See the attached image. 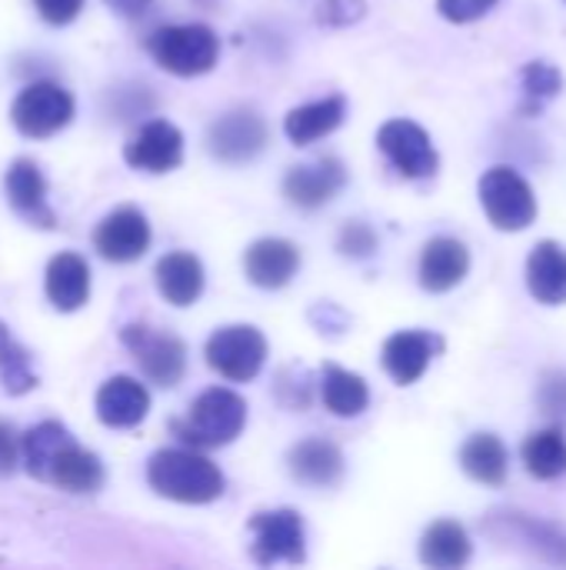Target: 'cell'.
<instances>
[{"instance_id":"4316f807","label":"cell","mask_w":566,"mask_h":570,"mask_svg":"<svg viewBox=\"0 0 566 570\" xmlns=\"http://www.w3.org/2000/svg\"><path fill=\"white\" fill-rule=\"evenodd\" d=\"M320 397L327 404V411L334 417H360L370 404V391H367V381L354 371H344L337 364H327L324 367V377H320Z\"/></svg>"},{"instance_id":"836d02e7","label":"cell","mask_w":566,"mask_h":570,"mask_svg":"<svg viewBox=\"0 0 566 570\" xmlns=\"http://www.w3.org/2000/svg\"><path fill=\"white\" fill-rule=\"evenodd\" d=\"M20 464H23V438L7 421H0V478H10Z\"/></svg>"},{"instance_id":"ac0fdd59","label":"cell","mask_w":566,"mask_h":570,"mask_svg":"<svg viewBox=\"0 0 566 570\" xmlns=\"http://www.w3.org/2000/svg\"><path fill=\"white\" fill-rule=\"evenodd\" d=\"M150 411V394L140 381L117 374L100 384L97 391V417L113 428V431H130L137 428Z\"/></svg>"},{"instance_id":"52a82bcc","label":"cell","mask_w":566,"mask_h":570,"mask_svg":"<svg viewBox=\"0 0 566 570\" xmlns=\"http://www.w3.org/2000/svg\"><path fill=\"white\" fill-rule=\"evenodd\" d=\"M203 354H207V364L220 377H227L234 384H247L264 371L267 337L250 324H230V327H220L210 334Z\"/></svg>"},{"instance_id":"83f0119b","label":"cell","mask_w":566,"mask_h":570,"mask_svg":"<svg viewBox=\"0 0 566 570\" xmlns=\"http://www.w3.org/2000/svg\"><path fill=\"white\" fill-rule=\"evenodd\" d=\"M524 468L530 471V478L537 481H557L566 474V438L560 428H547L537 431L524 441L520 448Z\"/></svg>"},{"instance_id":"d4e9b609","label":"cell","mask_w":566,"mask_h":570,"mask_svg":"<svg viewBox=\"0 0 566 570\" xmlns=\"http://www.w3.org/2000/svg\"><path fill=\"white\" fill-rule=\"evenodd\" d=\"M470 534L457 521H437L420 538V561L434 570L464 568L470 561Z\"/></svg>"},{"instance_id":"8992f818","label":"cell","mask_w":566,"mask_h":570,"mask_svg":"<svg viewBox=\"0 0 566 570\" xmlns=\"http://www.w3.org/2000/svg\"><path fill=\"white\" fill-rule=\"evenodd\" d=\"M73 94L67 87L53 80H37L17 94V100L10 104V120L23 137L43 140L73 120Z\"/></svg>"},{"instance_id":"e0dca14e","label":"cell","mask_w":566,"mask_h":570,"mask_svg":"<svg viewBox=\"0 0 566 570\" xmlns=\"http://www.w3.org/2000/svg\"><path fill=\"white\" fill-rule=\"evenodd\" d=\"M244 271H247V281L254 287H260V291H280L300 271V250L290 240H284V237L254 240L250 250L244 254Z\"/></svg>"},{"instance_id":"1f68e13d","label":"cell","mask_w":566,"mask_h":570,"mask_svg":"<svg viewBox=\"0 0 566 570\" xmlns=\"http://www.w3.org/2000/svg\"><path fill=\"white\" fill-rule=\"evenodd\" d=\"M367 13L364 0H324L317 7V23L324 27H350Z\"/></svg>"},{"instance_id":"9a60e30c","label":"cell","mask_w":566,"mask_h":570,"mask_svg":"<svg viewBox=\"0 0 566 570\" xmlns=\"http://www.w3.org/2000/svg\"><path fill=\"white\" fill-rule=\"evenodd\" d=\"M347 184V170L337 157H320L314 164L290 167L284 177V197L300 210H317L330 204Z\"/></svg>"},{"instance_id":"f1b7e54d","label":"cell","mask_w":566,"mask_h":570,"mask_svg":"<svg viewBox=\"0 0 566 570\" xmlns=\"http://www.w3.org/2000/svg\"><path fill=\"white\" fill-rule=\"evenodd\" d=\"M0 384L10 397L30 394L37 387V374L30 367V354L23 344H17L7 331V324L0 321Z\"/></svg>"},{"instance_id":"9c48e42d","label":"cell","mask_w":566,"mask_h":570,"mask_svg":"<svg viewBox=\"0 0 566 570\" xmlns=\"http://www.w3.org/2000/svg\"><path fill=\"white\" fill-rule=\"evenodd\" d=\"M250 558L260 568L274 564H304L307 558V534H304V518L290 508L280 511H264L250 518Z\"/></svg>"},{"instance_id":"5bb4252c","label":"cell","mask_w":566,"mask_h":570,"mask_svg":"<svg viewBox=\"0 0 566 570\" xmlns=\"http://www.w3.org/2000/svg\"><path fill=\"white\" fill-rule=\"evenodd\" d=\"M123 157L133 170L170 174L183 160V134L170 120H150L130 137Z\"/></svg>"},{"instance_id":"7a4b0ae2","label":"cell","mask_w":566,"mask_h":570,"mask_svg":"<svg viewBox=\"0 0 566 570\" xmlns=\"http://www.w3.org/2000/svg\"><path fill=\"white\" fill-rule=\"evenodd\" d=\"M150 488L177 504H214L224 498V474L197 448H167L147 461Z\"/></svg>"},{"instance_id":"5b68a950","label":"cell","mask_w":566,"mask_h":570,"mask_svg":"<svg viewBox=\"0 0 566 570\" xmlns=\"http://www.w3.org/2000/svg\"><path fill=\"white\" fill-rule=\"evenodd\" d=\"M480 207L497 230L517 234L537 220V197L514 167H490L480 177Z\"/></svg>"},{"instance_id":"7402d4cb","label":"cell","mask_w":566,"mask_h":570,"mask_svg":"<svg viewBox=\"0 0 566 570\" xmlns=\"http://www.w3.org/2000/svg\"><path fill=\"white\" fill-rule=\"evenodd\" d=\"M157 291L173 307H190L203 294V264L190 250H173L157 261Z\"/></svg>"},{"instance_id":"ffe728a7","label":"cell","mask_w":566,"mask_h":570,"mask_svg":"<svg viewBox=\"0 0 566 570\" xmlns=\"http://www.w3.org/2000/svg\"><path fill=\"white\" fill-rule=\"evenodd\" d=\"M43 287H47V301L63 311L73 314L87 304L90 297V267L80 254H57L47 264L43 274Z\"/></svg>"},{"instance_id":"44dd1931","label":"cell","mask_w":566,"mask_h":570,"mask_svg":"<svg viewBox=\"0 0 566 570\" xmlns=\"http://www.w3.org/2000/svg\"><path fill=\"white\" fill-rule=\"evenodd\" d=\"M527 287L530 294L547 304H566V247L557 240H540L527 257Z\"/></svg>"},{"instance_id":"484cf974","label":"cell","mask_w":566,"mask_h":570,"mask_svg":"<svg viewBox=\"0 0 566 570\" xmlns=\"http://www.w3.org/2000/svg\"><path fill=\"white\" fill-rule=\"evenodd\" d=\"M460 468L477 484L500 488L507 481V471H510V454H507V448H504V441L497 434H474L460 448Z\"/></svg>"},{"instance_id":"6da1fadb","label":"cell","mask_w":566,"mask_h":570,"mask_svg":"<svg viewBox=\"0 0 566 570\" xmlns=\"http://www.w3.org/2000/svg\"><path fill=\"white\" fill-rule=\"evenodd\" d=\"M23 468L30 478L53 484L67 494H93L103 484L100 458L80 448L60 421L33 424L23 434Z\"/></svg>"},{"instance_id":"f546056e","label":"cell","mask_w":566,"mask_h":570,"mask_svg":"<svg viewBox=\"0 0 566 570\" xmlns=\"http://www.w3.org/2000/svg\"><path fill=\"white\" fill-rule=\"evenodd\" d=\"M520 87H524V110L534 114L564 90V73L547 60H534L520 73Z\"/></svg>"},{"instance_id":"d6986e66","label":"cell","mask_w":566,"mask_h":570,"mask_svg":"<svg viewBox=\"0 0 566 570\" xmlns=\"http://www.w3.org/2000/svg\"><path fill=\"white\" fill-rule=\"evenodd\" d=\"M470 271V254L457 237H434L420 254V287L430 294L454 291Z\"/></svg>"},{"instance_id":"2e32d148","label":"cell","mask_w":566,"mask_h":570,"mask_svg":"<svg viewBox=\"0 0 566 570\" xmlns=\"http://www.w3.org/2000/svg\"><path fill=\"white\" fill-rule=\"evenodd\" d=\"M440 347H444V341L430 331H397L384 344V371L400 387H410L427 374V367Z\"/></svg>"},{"instance_id":"3957f363","label":"cell","mask_w":566,"mask_h":570,"mask_svg":"<svg viewBox=\"0 0 566 570\" xmlns=\"http://www.w3.org/2000/svg\"><path fill=\"white\" fill-rule=\"evenodd\" d=\"M247 428V404L227 387L203 391L183 421H173V434L190 448H227Z\"/></svg>"},{"instance_id":"d590c367","label":"cell","mask_w":566,"mask_h":570,"mask_svg":"<svg viewBox=\"0 0 566 570\" xmlns=\"http://www.w3.org/2000/svg\"><path fill=\"white\" fill-rule=\"evenodd\" d=\"M33 7H37V13H40L47 23L67 27V23H73V20L80 17L83 0H33Z\"/></svg>"},{"instance_id":"30bf717a","label":"cell","mask_w":566,"mask_h":570,"mask_svg":"<svg viewBox=\"0 0 566 570\" xmlns=\"http://www.w3.org/2000/svg\"><path fill=\"white\" fill-rule=\"evenodd\" d=\"M377 147L380 154L390 160V167L407 177V180H424V177H434L437 174V150H434V140L430 134L414 124V120H387L380 130H377Z\"/></svg>"},{"instance_id":"603a6c76","label":"cell","mask_w":566,"mask_h":570,"mask_svg":"<svg viewBox=\"0 0 566 570\" xmlns=\"http://www.w3.org/2000/svg\"><path fill=\"white\" fill-rule=\"evenodd\" d=\"M287 464H290V474L307 488H334L344 478L340 448L330 441H320V438H310V441H300L297 448H290Z\"/></svg>"},{"instance_id":"e575fe53","label":"cell","mask_w":566,"mask_h":570,"mask_svg":"<svg viewBox=\"0 0 566 570\" xmlns=\"http://www.w3.org/2000/svg\"><path fill=\"white\" fill-rule=\"evenodd\" d=\"M540 407H544V414H550V417L566 414V374L554 371V374L544 377V384H540Z\"/></svg>"},{"instance_id":"7c38bea8","label":"cell","mask_w":566,"mask_h":570,"mask_svg":"<svg viewBox=\"0 0 566 570\" xmlns=\"http://www.w3.org/2000/svg\"><path fill=\"white\" fill-rule=\"evenodd\" d=\"M93 247L110 264L140 261L147 254V247H150V224H147L143 210H137L130 204L110 210L93 230Z\"/></svg>"},{"instance_id":"d6a6232c","label":"cell","mask_w":566,"mask_h":570,"mask_svg":"<svg viewBox=\"0 0 566 570\" xmlns=\"http://www.w3.org/2000/svg\"><path fill=\"white\" fill-rule=\"evenodd\" d=\"M494 7H497V0H437V10L450 23H474V20L487 17Z\"/></svg>"},{"instance_id":"ba28073f","label":"cell","mask_w":566,"mask_h":570,"mask_svg":"<svg viewBox=\"0 0 566 570\" xmlns=\"http://www.w3.org/2000/svg\"><path fill=\"white\" fill-rule=\"evenodd\" d=\"M120 341L133 354V361L140 364V371L150 384H157V387L180 384V377L187 371V347L180 337L147 327V324H130V327H123Z\"/></svg>"},{"instance_id":"8fae6325","label":"cell","mask_w":566,"mask_h":570,"mask_svg":"<svg viewBox=\"0 0 566 570\" xmlns=\"http://www.w3.org/2000/svg\"><path fill=\"white\" fill-rule=\"evenodd\" d=\"M270 140V130L257 110L237 107L224 117H217L207 130V147L224 164H247L254 160Z\"/></svg>"},{"instance_id":"8d00e7d4","label":"cell","mask_w":566,"mask_h":570,"mask_svg":"<svg viewBox=\"0 0 566 570\" xmlns=\"http://www.w3.org/2000/svg\"><path fill=\"white\" fill-rule=\"evenodd\" d=\"M113 13H120V17H130V20H137V17H143L147 10H150V3L153 0H103Z\"/></svg>"},{"instance_id":"4dcf8cb0","label":"cell","mask_w":566,"mask_h":570,"mask_svg":"<svg viewBox=\"0 0 566 570\" xmlns=\"http://www.w3.org/2000/svg\"><path fill=\"white\" fill-rule=\"evenodd\" d=\"M337 247H340V254H344V257L367 261V257L377 250V234L370 230V224H364V220H350V224L340 230Z\"/></svg>"},{"instance_id":"4fadbf2b","label":"cell","mask_w":566,"mask_h":570,"mask_svg":"<svg viewBox=\"0 0 566 570\" xmlns=\"http://www.w3.org/2000/svg\"><path fill=\"white\" fill-rule=\"evenodd\" d=\"M3 190H7L10 210L17 217H23L30 227H43V230H53L57 227V217H53V210L47 204V180H43L40 167L30 157H17L7 167Z\"/></svg>"},{"instance_id":"cb8c5ba5","label":"cell","mask_w":566,"mask_h":570,"mask_svg":"<svg viewBox=\"0 0 566 570\" xmlns=\"http://www.w3.org/2000/svg\"><path fill=\"white\" fill-rule=\"evenodd\" d=\"M344 117H347V100L344 97H324V100L294 107L284 120V130H287L290 144L307 147V144L334 134L344 124Z\"/></svg>"},{"instance_id":"277c9868","label":"cell","mask_w":566,"mask_h":570,"mask_svg":"<svg viewBox=\"0 0 566 570\" xmlns=\"http://www.w3.org/2000/svg\"><path fill=\"white\" fill-rule=\"evenodd\" d=\"M150 57L173 77H200L214 70L220 57V40L207 23H173L160 27L147 40Z\"/></svg>"}]
</instances>
